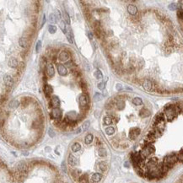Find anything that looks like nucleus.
Segmentation results:
<instances>
[{"instance_id": "obj_28", "label": "nucleus", "mask_w": 183, "mask_h": 183, "mask_svg": "<svg viewBox=\"0 0 183 183\" xmlns=\"http://www.w3.org/2000/svg\"><path fill=\"white\" fill-rule=\"evenodd\" d=\"M79 149H80V144H79V143H75V144H73L72 150L74 151V152H78Z\"/></svg>"}, {"instance_id": "obj_29", "label": "nucleus", "mask_w": 183, "mask_h": 183, "mask_svg": "<svg viewBox=\"0 0 183 183\" xmlns=\"http://www.w3.org/2000/svg\"><path fill=\"white\" fill-rule=\"evenodd\" d=\"M115 132V129L112 127H109L107 128H106V133L107 135H111V134H113Z\"/></svg>"}, {"instance_id": "obj_12", "label": "nucleus", "mask_w": 183, "mask_h": 183, "mask_svg": "<svg viewBox=\"0 0 183 183\" xmlns=\"http://www.w3.org/2000/svg\"><path fill=\"white\" fill-rule=\"evenodd\" d=\"M69 57L70 56H69V54H68V52L63 51L60 53V55H59V59H60L61 61H67L68 58H69Z\"/></svg>"}, {"instance_id": "obj_23", "label": "nucleus", "mask_w": 183, "mask_h": 183, "mask_svg": "<svg viewBox=\"0 0 183 183\" xmlns=\"http://www.w3.org/2000/svg\"><path fill=\"white\" fill-rule=\"evenodd\" d=\"M132 103H133L134 105H136V106H141V105L143 104V100H142V99L139 98V97H136V98H134L133 100H132Z\"/></svg>"}, {"instance_id": "obj_11", "label": "nucleus", "mask_w": 183, "mask_h": 183, "mask_svg": "<svg viewBox=\"0 0 183 183\" xmlns=\"http://www.w3.org/2000/svg\"><path fill=\"white\" fill-rule=\"evenodd\" d=\"M9 66L11 67V68H17V67H19V62H18V61L16 60L15 58H14V57H11V58L9 60Z\"/></svg>"}, {"instance_id": "obj_1", "label": "nucleus", "mask_w": 183, "mask_h": 183, "mask_svg": "<svg viewBox=\"0 0 183 183\" xmlns=\"http://www.w3.org/2000/svg\"><path fill=\"white\" fill-rule=\"evenodd\" d=\"M79 105H80V109L82 111H85L89 107V97L85 93L81 94L79 95Z\"/></svg>"}, {"instance_id": "obj_18", "label": "nucleus", "mask_w": 183, "mask_h": 183, "mask_svg": "<svg viewBox=\"0 0 183 183\" xmlns=\"http://www.w3.org/2000/svg\"><path fill=\"white\" fill-rule=\"evenodd\" d=\"M92 140H93V135H92V134L89 133V134H87L86 136H85L84 142H85V144H89L91 142H92Z\"/></svg>"}, {"instance_id": "obj_19", "label": "nucleus", "mask_w": 183, "mask_h": 183, "mask_svg": "<svg viewBox=\"0 0 183 183\" xmlns=\"http://www.w3.org/2000/svg\"><path fill=\"white\" fill-rule=\"evenodd\" d=\"M116 106H117V109H119V110H122L123 108H124V106H125L124 101H123V100H117V101L116 102Z\"/></svg>"}, {"instance_id": "obj_39", "label": "nucleus", "mask_w": 183, "mask_h": 183, "mask_svg": "<svg viewBox=\"0 0 183 183\" xmlns=\"http://www.w3.org/2000/svg\"><path fill=\"white\" fill-rule=\"evenodd\" d=\"M67 39H68V42L69 43H71V44H73V42H74V41H73V39H72V36H71V34L70 33H67Z\"/></svg>"}, {"instance_id": "obj_44", "label": "nucleus", "mask_w": 183, "mask_h": 183, "mask_svg": "<svg viewBox=\"0 0 183 183\" xmlns=\"http://www.w3.org/2000/svg\"><path fill=\"white\" fill-rule=\"evenodd\" d=\"M24 66H25V65H24V63H23V62H20V63H19V67H18V68H19V71H22L23 68H24Z\"/></svg>"}, {"instance_id": "obj_43", "label": "nucleus", "mask_w": 183, "mask_h": 183, "mask_svg": "<svg viewBox=\"0 0 183 183\" xmlns=\"http://www.w3.org/2000/svg\"><path fill=\"white\" fill-rule=\"evenodd\" d=\"M55 15H56V18H57V19H61V14H60V12H59L58 10H57V11H56V14H55Z\"/></svg>"}, {"instance_id": "obj_32", "label": "nucleus", "mask_w": 183, "mask_h": 183, "mask_svg": "<svg viewBox=\"0 0 183 183\" xmlns=\"http://www.w3.org/2000/svg\"><path fill=\"white\" fill-rule=\"evenodd\" d=\"M63 16H64L65 22H66L68 25H70V17H69V15H68V14L67 13V12L64 11V13H63Z\"/></svg>"}, {"instance_id": "obj_31", "label": "nucleus", "mask_w": 183, "mask_h": 183, "mask_svg": "<svg viewBox=\"0 0 183 183\" xmlns=\"http://www.w3.org/2000/svg\"><path fill=\"white\" fill-rule=\"evenodd\" d=\"M102 99H103V95H102L101 94H99V93H97V94H94V101H99V100H101Z\"/></svg>"}, {"instance_id": "obj_21", "label": "nucleus", "mask_w": 183, "mask_h": 183, "mask_svg": "<svg viewBox=\"0 0 183 183\" xmlns=\"http://www.w3.org/2000/svg\"><path fill=\"white\" fill-rule=\"evenodd\" d=\"M79 183H89L88 177H87L86 175H82L81 176H79Z\"/></svg>"}, {"instance_id": "obj_30", "label": "nucleus", "mask_w": 183, "mask_h": 183, "mask_svg": "<svg viewBox=\"0 0 183 183\" xmlns=\"http://www.w3.org/2000/svg\"><path fill=\"white\" fill-rule=\"evenodd\" d=\"M48 30H49V32L51 33V34H54L56 31H57V27L55 26V25H49L48 26Z\"/></svg>"}, {"instance_id": "obj_46", "label": "nucleus", "mask_w": 183, "mask_h": 183, "mask_svg": "<svg viewBox=\"0 0 183 183\" xmlns=\"http://www.w3.org/2000/svg\"><path fill=\"white\" fill-rule=\"evenodd\" d=\"M62 170H63V171L66 172V165H65V163L64 162L62 163Z\"/></svg>"}, {"instance_id": "obj_47", "label": "nucleus", "mask_w": 183, "mask_h": 183, "mask_svg": "<svg viewBox=\"0 0 183 183\" xmlns=\"http://www.w3.org/2000/svg\"><path fill=\"white\" fill-rule=\"evenodd\" d=\"M49 135L51 137H54V132H53V131L52 129H49Z\"/></svg>"}, {"instance_id": "obj_25", "label": "nucleus", "mask_w": 183, "mask_h": 183, "mask_svg": "<svg viewBox=\"0 0 183 183\" xmlns=\"http://www.w3.org/2000/svg\"><path fill=\"white\" fill-rule=\"evenodd\" d=\"M112 122H113V120L110 117H105L104 119H103V122L106 125H111L112 123Z\"/></svg>"}, {"instance_id": "obj_20", "label": "nucleus", "mask_w": 183, "mask_h": 183, "mask_svg": "<svg viewBox=\"0 0 183 183\" xmlns=\"http://www.w3.org/2000/svg\"><path fill=\"white\" fill-rule=\"evenodd\" d=\"M98 154L101 157H105L106 156V155H107V151H106V149H105V148H100L98 150Z\"/></svg>"}, {"instance_id": "obj_22", "label": "nucleus", "mask_w": 183, "mask_h": 183, "mask_svg": "<svg viewBox=\"0 0 183 183\" xmlns=\"http://www.w3.org/2000/svg\"><path fill=\"white\" fill-rule=\"evenodd\" d=\"M48 21H49L50 24H55L56 21H57V18H56V15L54 14H51L49 15V18H48Z\"/></svg>"}, {"instance_id": "obj_27", "label": "nucleus", "mask_w": 183, "mask_h": 183, "mask_svg": "<svg viewBox=\"0 0 183 183\" xmlns=\"http://www.w3.org/2000/svg\"><path fill=\"white\" fill-rule=\"evenodd\" d=\"M60 28L62 30V32L64 34H67L68 31H67V28H66V24H65V21H61L60 22Z\"/></svg>"}, {"instance_id": "obj_40", "label": "nucleus", "mask_w": 183, "mask_h": 183, "mask_svg": "<svg viewBox=\"0 0 183 183\" xmlns=\"http://www.w3.org/2000/svg\"><path fill=\"white\" fill-rule=\"evenodd\" d=\"M169 9H170V10H175L177 9V5H176V4H171L169 5Z\"/></svg>"}, {"instance_id": "obj_2", "label": "nucleus", "mask_w": 183, "mask_h": 183, "mask_svg": "<svg viewBox=\"0 0 183 183\" xmlns=\"http://www.w3.org/2000/svg\"><path fill=\"white\" fill-rule=\"evenodd\" d=\"M62 112L59 108H53L51 113V117H52L56 121H60L62 118Z\"/></svg>"}, {"instance_id": "obj_7", "label": "nucleus", "mask_w": 183, "mask_h": 183, "mask_svg": "<svg viewBox=\"0 0 183 183\" xmlns=\"http://www.w3.org/2000/svg\"><path fill=\"white\" fill-rule=\"evenodd\" d=\"M57 70H58V74L61 76H65L68 74V71L67 68H65V66H63L62 64H58L57 65Z\"/></svg>"}, {"instance_id": "obj_16", "label": "nucleus", "mask_w": 183, "mask_h": 183, "mask_svg": "<svg viewBox=\"0 0 183 183\" xmlns=\"http://www.w3.org/2000/svg\"><path fill=\"white\" fill-rule=\"evenodd\" d=\"M99 168H100V170H101L102 172H106L108 168L107 164H106L105 161H101V162L99 163Z\"/></svg>"}, {"instance_id": "obj_41", "label": "nucleus", "mask_w": 183, "mask_h": 183, "mask_svg": "<svg viewBox=\"0 0 183 183\" xmlns=\"http://www.w3.org/2000/svg\"><path fill=\"white\" fill-rule=\"evenodd\" d=\"M65 65H66L67 67H68V68H71V69H72V67H73V62H72V61H68V62H66V63H65Z\"/></svg>"}, {"instance_id": "obj_45", "label": "nucleus", "mask_w": 183, "mask_h": 183, "mask_svg": "<svg viewBox=\"0 0 183 183\" xmlns=\"http://www.w3.org/2000/svg\"><path fill=\"white\" fill-rule=\"evenodd\" d=\"M46 22V15L44 14L43 15V19H42V25H41V27H42L44 25V24H45Z\"/></svg>"}, {"instance_id": "obj_10", "label": "nucleus", "mask_w": 183, "mask_h": 183, "mask_svg": "<svg viewBox=\"0 0 183 183\" xmlns=\"http://www.w3.org/2000/svg\"><path fill=\"white\" fill-rule=\"evenodd\" d=\"M44 90H45V94L47 97H49L50 94H52V93L53 92L52 87L49 84H46L45 86H44Z\"/></svg>"}, {"instance_id": "obj_3", "label": "nucleus", "mask_w": 183, "mask_h": 183, "mask_svg": "<svg viewBox=\"0 0 183 183\" xmlns=\"http://www.w3.org/2000/svg\"><path fill=\"white\" fill-rule=\"evenodd\" d=\"M140 133V129L138 127H133L129 132V138L132 140L136 139Z\"/></svg>"}, {"instance_id": "obj_13", "label": "nucleus", "mask_w": 183, "mask_h": 183, "mask_svg": "<svg viewBox=\"0 0 183 183\" xmlns=\"http://www.w3.org/2000/svg\"><path fill=\"white\" fill-rule=\"evenodd\" d=\"M19 45H20V47H24V48H26V47H28V40L25 37H21L19 38Z\"/></svg>"}, {"instance_id": "obj_15", "label": "nucleus", "mask_w": 183, "mask_h": 183, "mask_svg": "<svg viewBox=\"0 0 183 183\" xmlns=\"http://www.w3.org/2000/svg\"><path fill=\"white\" fill-rule=\"evenodd\" d=\"M101 179L102 176L99 173H94L92 176V177H91V180H92L93 182H99V181H100Z\"/></svg>"}, {"instance_id": "obj_34", "label": "nucleus", "mask_w": 183, "mask_h": 183, "mask_svg": "<svg viewBox=\"0 0 183 183\" xmlns=\"http://www.w3.org/2000/svg\"><path fill=\"white\" fill-rule=\"evenodd\" d=\"M41 47H42V42H41V41H38L37 43H36V52H39L41 51Z\"/></svg>"}, {"instance_id": "obj_38", "label": "nucleus", "mask_w": 183, "mask_h": 183, "mask_svg": "<svg viewBox=\"0 0 183 183\" xmlns=\"http://www.w3.org/2000/svg\"><path fill=\"white\" fill-rule=\"evenodd\" d=\"M177 16L179 19H183V10L182 9H178L177 11Z\"/></svg>"}, {"instance_id": "obj_8", "label": "nucleus", "mask_w": 183, "mask_h": 183, "mask_svg": "<svg viewBox=\"0 0 183 183\" xmlns=\"http://www.w3.org/2000/svg\"><path fill=\"white\" fill-rule=\"evenodd\" d=\"M127 11H128V13L130 14L135 15L138 13V9H137L136 6L133 5V4H129V5L127 6Z\"/></svg>"}, {"instance_id": "obj_5", "label": "nucleus", "mask_w": 183, "mask_h": 183, "mask_svg": "<svg viewBox=\"0 0 183 183\" xmlns=\"http://www.w3.org/2000/svg\"><path fill=\"white\" fill-rule=\"evenodd\" d=\"M51 99H52V100H51L52 106V107H54V108H58L59 103H60L58 96H57V95H52Z\"/></svg>"}, {"instance_id": "obj_9", "label": "nucleus", "mask_w": 183, "mask_h": 183, "mask_svg": "<svg viewBox=\"0 0 183 183\" xmlns=\"http://www.w3.org/2000/svg\"><path fill=\"white\" fill-rule=\"evenodd\" d=\"M47 74H48V76H50V77H52V76L54 75L55 69L52 64H48L47 66Z\"/></svg>"}, {"instance_id": "obj_14", "label": "nucleus", "mask_w": 183, "mask_h": 183, "mask_svg": "<svg viewBox=\"0 0 183 183\" xmlns=\"http://www.w3.org/2000/svg\"><path fill=\"white\" fill-rule=\"evenodd\" d=\"M68 162L70 166H74L76 164V163H77V160H76V159L72 155H69L68 158Z\"/></svg>"}, {"instance_id": "obj_35", "label": "nucleus", "mask_w": 183, "mask_h": 183, "mask_svg": "<svg viewBox=\"0 0 183 183\" xmlns=\"http://www.w3.org/2000/svg\"><path fill=\"white\" fill-rule=\"evenodd\" d=\"M80 88H81L82 90H83L84 92H86V91H87L86 83H84V82H81V83H80Z\"/></svg>"}, {"instance_id": "obj_24", "label": "nucleus", "mask_w": 183, "mask_h": 183, "mask_svg": "<svg viewBox=\"0 0 183 183\" xmlns=\"http://www.w3.org/2000/svg\"><path fill=\"white\" fill-rule=\"evenodd\" d=\"M18 106H19V101L16 100H12V101L9 103V108H11V109H15V108H17Z\"/></svg>"}, {"instance_id": "obj_4", "label": "nucleus", "mask_w": 183, "mask_h": 183, "mask_svg": "<svg viewBox=\"0 0 183 183\" xmlns=\"http://www.w3.org/2000/svg\"><path fill=\"white\" fill-rule=\"evenodd\" d=\"M143 86H144V88L146 89V90L151 91V90H153V89H154V87H155V85H154V84L152 83L150 80H149V79H146L145 81L144 82V84H143Z\"/></svg>"}, {"instance_id": "obj_48", "label": "nucleus", "mask_w": 183, "mask_h": 183, "mask_svg": "<svg viewBox=\"0 0 183 183\" xmlns=\"http://www.w3.org/2000/svg\"><path fill=\"white\" fill-rule=\"evenodd\" d=\"M88 36H89V40H92V38H93V35H92V33H89V34H88Z\"/></svg>"}, {"instance_id": "obj_17", "label": "nucleus", "mask_w": 183, "mask_h": 183, "mask_svg": "<svg viewBox=\"0 0 183 183\" xmlns=\"http://www.w3.org/2000/svg\"><path fill=\"white\" fill-rule=\"evenodd\" d=\"M150 115V112H149V110H147L146 108H143V109L140 111L139 112V116L141 117H149Z\"/></svg>"}, {"instance_id": "obj_42", "label": "nucleus", "mask_w": 183, "mask_h": 183, "mask_svg": "<svg viewBox=\"0 0 183 183\" xmlns=\"http://www.w3.org/2000/svg\"><path fill=\"white\" fill-rule=\"evenodd\" d=\"M116 89H117V91L122 90V85L121 84H117V85H116Z\"/></svg>"}, {"instance_id": "obj_26", "label": "nucleus", "mask_w": 183, "mask_h": 183, "mask_svg": "<svg viewBox=\"0 0 183 183\" xmlns=\"http://www.w3.org/2000/svg\"><path fill=\"white\" fill-rule=\"evenodd\" d=\"M94 77L96 78V79H101L102 78H103V74H102L101 71H100V69H97L96 71L94 72Z\"/></svg>"}, {"instance_id": "obj_33", "label": "nucleus", "mask_w": 183, "mask_h": 183, "mask_svg": "<svg viewBox=\"0 0 183 183\" xmlns=\"http://www.w3.org/2000/svg\"><path fill=\"white\" fill-rule=\"evenodd\" d=\"M29 103H30V100H29L28 98H24V99L22 100V101H21V104H22L23 106H28Z\"/></svg>"}, {"instance_id": "obj_37", "label": "nucleus", "mask_w": 183, "mask_h": 183, "mask_svg": "<svg viewBox=\"0 0 183 183\" xmlns=\"http://www.w3.org/2000/svg\"><path fill=\"white\" fill-rule=\"evenodd\" d=\"M97 87H98V89H101V90H103V89H105L106 85H105V83H104V82H101V83H99L98 84H97Z\"/></svg>"}, {"instance_id": "obj_6", "label": "nucleus", "mask_w": 183, "mask_h": 183, "mask_svg": "<svg viewBox=\"0 0 183 183\" xmlns=\"http://www.w3.org/2000/svg\"><path fill=\"white\" fill-rule=\"evenodd\" d=\"M4 84H5L8 87H11L12 85H13L14 80H13V78H12L11 76L6 74V75H4Z\"/></svg>"}, {"instance_id": "obj_36", "label": "nucleus", "mask_w": 183, "mask_h": 183, "mask_svg": "<svg viewBox=\"0 0 183 183\" xmlns=\"http://www.w3.org/2000/svg\"><path fill=\"white\" fill-rule=\"evenodd\" d=\"M89 125H90V122L89 121H86L83 124V129L84 130H87V129L89 127Z\"/></svg>"}]
</instances>
